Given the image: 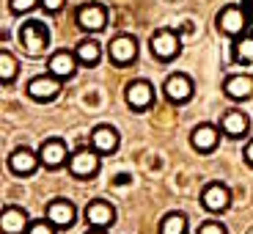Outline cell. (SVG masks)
I'll list each match as a JSON object with an SVG mask.
<instances>
[{
    "instance_id": "cell-25",
    "label": "cell",
    "mask_w": 253,
    "mask_h": 234,
    "mask_svg": "<svg viewBox=\"0 0 253 234\" xmlns=\"http://www.w3.org/2000/svg\"><path fill=\"white\" fill-rule=\"evenodd\" d=\"M39 3H42V0H11L8 6H11V11H17V14H28V11H33Z\"/></svg>"
},
{
    "instance_id": "cell-30",
    "label": "cell",
    "mask_w": 253,
    "mask_h": 234,
    "mask_svg": "<svg viewBox=\"0 0 253 234\" xmlns=\"http://www.w3.org/2000/svg\"><path fill=\"white\" fill-rule=\"evenodd\" d=\"M88 234H105V232H102V229H96V226H94V229H91Z\"/></svg>"
},
{
    "instance_id": "cell-6",
    "label": "cell",
    "mask_w": 253,
    "mask_h": 234,
    "mask_svg": "<svg viewBox=\"0 0 253 234\" xmlns=\"http://www.w3.org/2000/svg\"><path fill=\"white\" fill-rule=\"evenodd\" d=\"M77 25L83 31H102L108 25V11L102 3H85V6L77 11Z\"/></svg>"
},
{
    "instance_id": "cell-19",
    "label": "cell",
    "mask_w": 253,
    "mask_h": 234,
    "mask_svg": "<svg viewBox=\"0 0 253 234\" xmlns=\"http://www.w3.org/2000/svg\"><path fill=\"white\" fill-rule=\"evenodd\" d=\"M113 207H110L108 201H91L88 207H85V218H88V223L91 226H96V229H105V226H110L113 223Z\"/></svg>"
},
{
    "instance_id": "cell-2",
    "label": "cell",
    "mask_w": 253,
    "mask_h": 234,
    "mask_svg": "<svg viewBox=\"0 0 253 234\" xmlns=\"http://www.w3.org/2000/svg\"><path fill=\"white\" fill-rule=\"evenodd\" d=\"M179 47H182V39L171 31V28H163L152 36V52L160 61H171L179 55Z\"/></svg>"
},
{
    "instance_id": "cell-5",
    "label": "cell",
    "mask_w": 253,
    "mask_h": 234,
    "mask_svg": "<svg viewBox=\"0 0 253 234\" xmlns=\"http://www.w3.org/2000/svg\"><path fill=\"white\" fill-rule=\"evenodd\" d=\"M126 105L132 110H146L154 102V89L149 80H132L126 86Z\"/></svg>"
},
{
    "instance_id": "cell-22",
    "label": "cell",
    "mask_w": 253,
    "mask_h": 234,
    "mask_svg": "<svg viewBox=\"0 0 253 234\" xmlns=\"http://www.w3.org/2000/svg\"><path fill=\"white\" fill-rule=\"evenodd\" d=\"M184 232H187V218L179 215V212H171L160 223V234H184Z\"/></svg>"
},
{
    "instance_id": "cell-26",
    "label": "cell",
    "mask_w": 253,
    "mask_h": 234,
    "mask_svg": "<svg viewBox=\"0 0 253 234\" xmlns=\"http://www.w3.org/2000/svg\"><path fill=\"white\" fill-rule=\"evenodd\" d=\"M28 234H55V223L50 221H39V223H31Z\"/></svg>"
},
{
    "instance_id": "cell-29",
    "label": "cell",
    "mask_w": 253,
    "mask_h": 234,
    "mask_svg": "<svg viewBox=\"0 0 253 234\" xmlns=\"http://www.w3.org/2000/svg\"><path fill=\"white\" fill-rule=\"evenodd\" d=\"M245 163H251V165H253V140L245 146Z\"/></svg>"
},
{
    "instance_id": "cell-4",
    "label": "cell",
    "mask_w": 253,
    "mask_h": 234,
    "mask_svg": "<svg viewBox=\"0 0 253 234\" xmlns=\"http://www.w3.org/2000/svg\"><path fill=\"white\" fill-rule=\"evenodd\" d=\"M39 160H42V165H47V168H61V165L69 160V149H66V143H63L61 138H47L44 143H42V149H39Z\"/></svg>"
},
{
    "instance_id": "cell-15",
    "label": "cell",
    "mask_w": 253,
    "mask_h": 234,
    "mask_svg": "<svg viewBox=\"0 0 253 234\" xmlns=\"http://www.w3.org/2000/svg\"><path fill=\"white\" fill-rule=\"evenodd\" d=\"M0 229L3 234H22L28 232V215L19 207H6L0 215Z\"/></svg>"
},
{
    "instance_id": "cell-3",
    "label": "cell",
    "mask_w": 253,
    "mask_h": 234,
    "mask_svg": "<svg viewBox=\"0 0 253 234\" xmlns=\"http://www.w3.org/2000/svg\"><path fill=\"white\" fill-rule=\"evenodd\" d=\"M69 171H72V177H77V179L94 177V174L99 171V157H96V152H91V149L75 152L69 157Z\"/></svg>"
},
{
    "instance_id": "cell-9",
    "label": "cell",
    "mask_w": 253,
    "mask_h": 234,
    "mask_svg": "<svg viewBox=\"0 0 253 234\" xmlns=\"http://www.w3.org/2000/svg\"><path fill=\"white\" fill-rule=\"evenodd\" d=\"M28 94L39 102H47V99L61 94V83H58L55 75H39L28 83Z\"/></svg>"
},
{
    "instance_id": "cell-21",
    "label": "cell",
    "mask_w": 253,
    "mask_h": 234,
    "mask_svg": "<svg viewBox=\"0 0 253 234\" xmlns=\"http://www.w3.org/2000/svg\"><path fill=\"white\" fill-rule=\"evenodd\" d=\"M99 55H102V47L96 39H83L80 45H77V61L85 63V66H96Z\"/></svg>"
},
{
    "instance_id": "cell-18",
    "label": "cell",
    "mask_w": 253,
    "mask_h": 234,
    "mask_svg": "<svg viewBox=\"0 0 253 234\" xmlns=\"http://www.w3.org/2000/svg\"><path fill=\"white\" fill-rule=\"evenodd\" d=\"M220 127L223 133L231 135V138H240V135L248 133V127H251V121H248V116L242 113V110H226L220 119Z\"/></svg>"
},
{
    "instance_id": "cell-23",
    "label": "cell",
    "mask_w": 253,
    "mask_h": 234,
    "mask_svg": "<svg viewBox=\"0 0 253 234\" xmlns=\"http://www.w3.org/2000/svg\"><path fill=\"white\" fill-rule=\"evenodd\" d=\"M17 69H19V66H17V58H14L11 52H6V50L0 52V80H3V83H11L14 77H17Z\"/></svg>"
},
{
    "instance_id": "cell-14",
    "label": "cell",
    "mask_w": 253,
    "mask_h": 234,
    "mask_svg": "<svg viewBox=\"0 0 253 234\" xmlns=\"http://www.w3.org/2000/svg\"><path fill=\"white\" fill-rule=\"evenodd\" d=\"M217 138H220L217 127L198 124L196 130H193V135H190V143H193V149H198V152H212L217 146Z\"/></svg>"
},
{
    "instance_id": "cell-8",
    "label": "cell",
    "mask_w": 253,
    "mask_h": 234,
    "mask_svg": "<svg viewBox=\"0 0 253 234\" xmlns=\"http://www.w3.org/2000/svg\"><path fill=\"white\" fill-rule=\"evenodd\" d=\"M135 55H138V42H135L132 36L121 33V36H116L113 42H110V58H113L116 66H126V63H132Z\"/></svg>"
},
{
    "instance_id": "cell-12",
    "label": "cell",
    "mask_w": 253,
    "mask_h": 234,
    "mask_svg": "<svg viewBox=\"0 0 253 234\" xmlns=\"http://www.w3.org/2000/svg\"><path fill=\"white\" fill-rule=\"evenodd\" d=\"M75 218H77V209H75V204L66 201V198H55V201L47 207V221L55 223V226H61V229L72 226Z\"/></svg>"
},
{
    "instance_id": "cell-20",
    "label": "cell",
    "mask_w": 253,
    "mask_h": 234,
    "mask_svg": "<svg viewBox=\"0 0 253 234\" xmlns=\"http://www.w3.org/2000/svg\"><path fill=\"white\" fill-rule=\"evenodd\" d=\"M226 94L231 96V99H248V96L253 94V77L251 75H234L226 80Z\"/></svg>"
},
{
    "instance_id": "cell-10",
    "label": "cell",
    "mask_w": 253,
    "mask_h": 234,
    "mask_svg": "<svg viewBox=\"0 0 253 234\" xmlns=\"http://www.w3.org/2000/svg\"><path fill=\"white\" fill-rule=\"evenodd\" d=\"M217 28H220V33H226V36H240V33L245 31V14L237 6L220 8V14H217Z\"/></svg>"
},
{
    "instance_id": "cell-16",
    "label": "cell",
    "mask_w": 253,
    "mask_h": 234,
    "mask_svg": "<svg viewBox=\"0 0 253 234\" xmlns=\"http://www.w3.org/2000/svg\"><path fill=\"white\" fill-rule=\"evenodd\" d=\"M47 69H50V75H55L58 80H63V77H72V75H75V55H72L69 50L52 52L50 61H47Z\"/></svg>"
},
{
    "instance_id": "cell-17",
    "label": "cell",
    "mask_w": 253,
    "mask_h": 234,
    "mask_svg": "<svg viewBox=\"0 0 253 234\" xmlns=\"http://www.w3.org/2000/svg\"><path fill=\"white\" fill-rule=\"evenodd\" d=\"M91 146H94L96 152H102V154L116 152V146H119V133H116L113 127H108V124L96 127L94 133H91Z\"/></svg>"
},
{
    "instance_id": "cell-7",
    "label": "cell",
    "mask_w": 253,
    "mask_h": 234,
    "mask_svg": "<svg viewBox=\"0 0 253 234\" xmlns=\"http://www.w3.org/2000/svg\"><path fill=\"white\" fill-rule=\"evenodd\" d=\"M231 201V190L220 182H212L201 190V204L209 209V212H223Z\"/></svg>"
},
{
    "instance_id": "cell-27",
    "label": "cell",
    "mask_w": 253,
    "mask_h": 234,
    "mask_svg": "<svg viewBox=\"0 0 253 234\" xmlns=\"http://www.w3.org/2000/svg\"><path fill=\"white\" fill-rule=\"evenodd\" d=\"M198 234H226V229H223L220 223H204V226L198 229Z\"/></svg>"
},
{
    "instance_id": "cell-11",
    "label": "cell",
    "mask_w": 253,
    "mask_h": 234,
    "mask_svg": "<svg viewBox=\"0 0 253 234\" xmlns=\"http://www.w3.org/2000/svg\"><path fill=\"white\" fill-rule=\"evenodd\" d=\"M165 96L171 102H187L193 96V80L187 75H182V72L171 75L165 80Z\"/></svg>"
},
{
    "instance_id": "cell-24",
    "label": "cell",
    "mask_w": 253,
    "mask_h": 234,
    "mask_svg": "<svg viewBox=\"0 0 253 234\" xmlns=\"http://www.w3.org/2000/svg\"><path fill=\"white\" fill-rule=\"evenodd\" d=\"M234 58H237L240 63H251V61H253V36L237 39V45H234Z\"/></svg>"
},
{
    "instance_id": "cell-1",
    "label": "cell",
    "mask_w": 253,
    "mask_h": 234,
    "mask_svg": "<svg viewBox=\"0 0 253 234\" xmlns=\"http://www.w3.org/2000/svg\"><path fill=\"white\" fill-rule=\"evenodd\" d=\"M19 42H22V47H25L31 55H36V52H42L47 47V42H50V31H47L44 22L31 19V22H25L22 31H19Z\"/></svg>"
},
{
    "instance_id": "cell-13",
    "label": "cell",
    "mask_w": 253,
    "mask_h": 234,
    "mask_svg": "<svg viewBox=\"0 0 253 234\" xmlns=\"http://www.w3.org/2000/svg\"><path fill=\"white\" fill-rule=\"evenodd\" d=\"M39 163H42V160H39L31 149H17V152H11V157H8V168H11L17 177H28V174H33Z\"/></svg>"
},
{
    "instance_id": "cell-28",
    "label": "cell",
    "mask_w": 253,
    "mask_h": 234,
    "mask_svg": "<svg viewBox=\"0 0 253 234\" xmlns=\"http://www.w3.org/2000/svg\"><path fill=\"white\" fill-rule=\"evenodd\" d=\"M63 3H66V0H42V6H44L47 11H61Z\"/></svg>"
}]
</instances>
